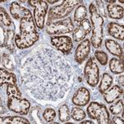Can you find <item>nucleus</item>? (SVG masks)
Wrapping results in <instances>:
<instances>
[{"label":"nucleus","mask_w":124,"mask_h":124,"mask_svg":"<svg viewBox=\"0 0 124 124\" xmlns=\"http://www.w3.org/2000/svg\"><path fill=\"white\" fill-rule=\"evenodd\" d=\"M87 113L92 119H96L100 124L109 123V113L103 104L97 102H91L87 108Z\"/></svg>","instance_id":"6"},{"label":"nucleus","mask_w":124,"mask_h":124,"mask_svg":"<svg viewBox=\"0 0 124 124\" xmlns=\"http://www.w3.org/2000/svg\"><path fill=\"white\" fill-rule=\"evenodd\" d=\"M39 35L36 29L32 15H29L27 17L21 20L20 23V32L16 35L15 43L19 49L28 48L37 41Z\"/></svg>","instance_id":"2"},{"label":"nucleus","mask_w":124,"mask_h":124,"mask_svg":"<svg viewBox=\"0 0 124 124\" xmlns=\"http://www.w3.org/2000/svg\"><path fill=\"white\" fill-rule=\"evenodd\" d=\"M90 41L89 39H85L79 43L75 54V60L78 64H82L89 56L90 52Z\"/></svg>","instance_id":"12"},{"label":"nucleus","mask_w":124,"mask_h":124,"mask_svg":"<svg viewBox=\"0 0 124 124\" xmlns=\"http://www.w3.org/2000/svg\"><path fill=\"white\" fill-rule=\"evenodd\" d=\"M107 11L109 17L113 19H122L123 17L124 9L122 6L115 4H108L107 6Z\"/></svg>","instance_id":"19"},{"label":"nucleus","mask_w":124,"mask_h":124,"mask_svg":"<svg viewBox=\"0 0 124 124\" xmlns=\"http://www.w3.org/2000/svg\"><path fill=\"white\" fill-rule=\"evenodd\" d=\"M119 2H120V3H124V1H123V0H119Z\"/></svg>","instance_id":"38"},{"label":"nucleus","mask_w":124,"mask_h":124,"mask_svg":"<svg viewBox=\"0 0 124 124\" xmlns=\"http://www.w3.org/2000/svg\"><path fill=\"white\" fill-rule=\"evenodd\" d=\"M10 13L17 20H22L31 14L29 9L21 6L17 2H13L10 4Z\"/></svg>","instance_id":"14"},{"label":"nucleus","mask_w":124,"mask_h":124,"mask_svg":"<svg viewBox=\"0 0 124 124\" xmlns=\"http://www.w3.org/2000/svg\"><path fill=\"white\" fill-rule=\"evenodd\" d=\"M109 110L113 115H119L123 113V101L122 99L115 102L109 107Z\"/></svg>","instance_id":"26"},{"label":"nucleus","mask_w":124,"mask_h":124,"mask_svg":"<svg viewBox=\"0 0 124 124\" xmlns=\"http://www.w3.org/2000/svg\"><path fill=\"white\" fill-rule=\"evenodd\" d=\"M113 77L108 73H104L102 76V79L100 82V85H99V92L103 93V92L108 89L113 85Z\"/></svg>","instance_id":"22"},{"label":"nucleus","mask_w":124,"mask_h":124,"mask_svg":"<svg viewBox=\"0 0 124 124\" xmlns=\"http://www.w3.org/2000/svg\"><path fill=\"white\" fill-rule=\"evenodd\" d=\"M48 3H51V4H53V3H57V2H59V0H55V1H51V0H48Z\"/></svg>","instance_id":"37"},{"label":"nucleus","mask_w":124,"mask_h":124,"mask_svg":"<svg viewBox=\"0 0 124 124\" xmlns=\"http://www.w3.org/2000/svg\"><path fill=\"white\" fill-rule=\"evenodd\" d=\"M92 31V25L89 19H85L78 25V27L73 31V39L75 42L81 41L85 39L88 34Z\"/></svg>","instance_id":"11"},{"label":"nucleus","mask_w":124,"mask_h":124,"mask_svg":"<svg viewBox=\"0 0 124 124\" xmlns=\"http://www.w3.org/2000/svg\"><path fill=\"white\" fill-rule=\"evenodd\" d=\"M16 83H17V79H16L14 74L10 73L3 68L0 69V85H1V87H3V85L5 84L16 85Z\"/></svg>","instance_id":"20"},{"label":"nucleus","mask_w":124,"mask_h":124,"mask_svg":"<svg viewBox=\"0 0 124 124\" xmlns=\"http://www.w3.org/2000/svg\"><path fill=\"white\" fill-rule=\"evenodd\" d=\"M30 102L25 99L17 97H8V108L9 110L19 113L21 115H27L29 113Z\"/></svg>","instance_id":"9"},{"label":"nucleus","mask_w":124,"mask_h":124,"mask_svg":"<svg viewBox=\"0 0 124 124\" xmlns=\"http://www.w3.org/2000/svg\"><path fill=\"white\" fill-rule=\"evenodd\" d=\"M0 21H1V23L3 25L7 26V27H8L12 24V21L9 15L8 14V13L3 8H0Z\"/></svg>","instance_id":"31"},{"label":"nucleus","mask_w":124,"mask_h":124,"mask_svg":"<svg viewBox=\"0 0 124 124\" xmlns=\"http://www.w3.org/2000/svg\"><path fill=\"white\" fill-rule=\"evenodd\" d=\"M31 54L22 67V85L38 99L55 101L65 96L70 87L71 67L69 61L51 48L41 47Z\"/></svg>","instance_id":"1"},{"label":"nucleus","mask_w":124,"mask_h":124,"mask_svg":"<svg viewBox=\"0 0 124 124\" xmlns=\"http://www.w3.org/2000/svg\"><path fill=\"white\" fill-rule=\"evenodd\" d=\"M59 118L61 122H68L70 119V113L69 108L66 104L62 105L59 109Z\"/></svg>","instance_id":"25"},{"label":"nucleus","mask_w":124,"mask_h":124,"mask_svg":"<svg viewBox=\"0 0 124 124\" xmlns=\"http://www.w3.org/2000/svg\"><path fill=\"white\" fill-rule=\"evenodd\" d=\"M90 13L91 25L93 26L90 43L95 49L100 48L103 37V18L98 13L94 3H91L89 8Z\"/></svg>","instance_id":"3"},{"label":"nucleus","mask_w":124,"mask_h":124,"mask_svg":"<svg viewBox=\"0 0 124 124\" xmlns=\"http://www.w3.org/2000/svg\"><path fill=\"white\" fill-rule=\"evenodd\" d=\"M84 75L88 85L91 87H95L99 82V70L95 58L91 56L87 61L84 70Z\"/></svg>","instance_id":"8"},{"label":"nucleus","mask_w":124,"mask_h":124,"mask_svg":"<svg viewBox=\"0 0 124 124\" xmlns=\"http://www.w3.org/2000/svg\"><path fill=\"white\" fill-rule=\"evenodd\" d=\"M96 9H97V12L99 15L101 16H104V17H107V14H106L105 11H104V5H103V2L102 1H96Z\"/></svg>","instance_id":"33"},{"label":"nucleus","mask_w":124,"mask_h":124,"mask_svg":"<svg viewBox=\"0 0 124 124\" xmlns=\"http://www.w3.org/2000/svg\"><path fill=\"white\" fill-rule=\"evenodd\" d=\"M7 94L8 97H17L22 98V92L19 90V89L17 87L16 85L13 84H8L7 86Z\"/></svg>","instance_id":"27"},{"label":"nucleus","mask_w":124,"mask_h":124,"mask_svg":"<svg viewBox=\"0 0 124 124\" xmlns=\"http://www.w3.org/2000/svg\"><path fill=\"white\" fill-rule=\"evenodd\" d=\"M108 31L113 37L123 41L124 40V27L116 23H109L108 25Z\"/></svg>","instance_id":"18"},{"label":"nucleus","mask_w":124,"mask_h":124,"mask_svg":"<svg viewBox=\"0 0 124 124\" xmlns=\"http://www.w3.org/2000/svg\"><path fill=\"white\" fill-rule=\"evenodd\" d=\"M71 117L75 121H82L83 119L85 118L86 117V113L83 109L80 108H74L71 110Z\"/></svg>","instance_id":"28"},{"label":"nucleus","mask_w":124,"mask_h":124,"mask_svg":"<svg viewBox=\"0 0 124 124\" xmlns=\"http://www.w3.org/2000/svg\"><path fill=\"white\" fill-rule=\"evenodd\" d=\"M109 69L115 75H119L123 72V61L117 58H112L109 61Z\"/></svg>","instance_id":"21"},{"label":"nucleus","mask_w":124,"mask_h":124,"mask_svg":"<svg viewBox=\"0 0 124 124\" xmlns=\"http://www.w3.org/2000/svg\"><path fill=\"white\" fill-rule=\"evenodd\" d=\"M2 62H3V65L6 69L9 70H14V65H13V62L12 61L11 58L8 55L4 54L2 57Z\"/></svg>","instance_id":"32"},{"label":"nucleus","mask_w":124,"mask_h":124,"mask_svg":"<svg viewBox=\"0 0 124 124\" xmlns=\"http://www.w3.org/2000/svg\"><path fill=\"white\" fill-rule=\"evenodd\" d=\"M123 89L118 85H114L111 89L109 88L108 89L104 91L102 94L103 95V98L108 103H111L118 99L120 96L123 95Z\"/></svg>","instance_id":"15"},{"label":"nucleus","mask_w":124,"mask_h":124,"mask_svg":"<svg viewBox=\"0 0 124 124\" xmlns=\"http://www.w3.org/2000/svg\"><path fill=\"white\" fill-rule=\"evenodd\" d=\"M118 83L119 85H121L122 86H123L124 83H123V75H120L118 78Z\"/></svg>","instance_id":"35"},{"label":"nucleus","mask_w":124,"mask_h":124,"mask_svg":"<svg viewBox=\"0 0 124 124\" xmlns=\"http://www.w3.org/2000/svg\"><path fill=\"white\" fill-rule=\"evenodd\" d=\"M94 58L97 59L102 65H106L108 62V56L103 51H96L94 52Z\"/></svg>","instance_id":"30"},{"label":"nucleus","mask_w":124,"mask_h":124,"mask_svg":"<svg viewBox=\"0 0 124 124\" xmlns=\"http://www.w3.org/2000/svg\"><path fill=\"white\" fill-rule=\"evenodd\" d=\"M1 123H10V124H29L30 122L27 119L21 117H2Z\"/></svg>","instance_id":"23"},{"label":"nucleus","mask_w":124,"mask_h":124,"mask_svg":"<svg viewBox=\"0 0 124 124\" xmlns=\"http://www.w3.org/2000/svg\"><path fill=\"white\" fill-rule=\"evenodd\" d=\"M113 123L123 124V117H119V116L114 115V117H113Z\"/></svg>","instance_id":"34"},{"label":"nucleus","mask_w":124,"mask_h":124,"mask_svg":"<svg viewBox=\"0 0 124 124\" xmlns=\"http://www.w3.org/2000/svg\"><path fill=\"white\" fill-rule=\"evenodd\" d=\"M51 43L61 51L63 54L68 55L71 52L72 48H73V43L72 40L68 36H58V37H51Z\"/></svg>","instance_id":"10"},{"label":"nucleus","mask_w":124,"mask_h":124,"mask_svg":"<svg viewBox=\"0 0 124 124\" xmlns=\"http://www.w3.org/2000/svg\"><path fill=\"white\" fill-rule=\"evenodd\" d=\"M87 13H88V11L85 6H83V5L79 6V7L75 9V15H74L75 22L79 25L83 20L85 19L86 16H87Z\"/></svg>","instance_id":"24"},{"label":"nucleus","mask_w":124,"mask_h":124,"mask_svg":"<svg viewBox=\"0 0 124 124\" xmlns=\"http://www.w3.org/2000/svg\"><path fill=\"white\" fill-rule=\"evenodd\" d=\"M42 117L45 119L46 122L47 123H51L54 119L56 117V113H55V110L51 108H48L44 110L43 113H42Z\"/></svg>","instance_id":"29"},{"label":"nucleus","mask_w":124,"mask_h":124,"mask_svg":"<svg viewBox=\"0 0 124 124\" xmlns=\"http://www.w3.org/2000/svg\"><path fill=\"white\" fill-rule=\"evenodd\" d=\"M81 123H86V124H88V123H89V124H93V122H91V121H89V120H86V121H84V122H81Z\"/></svg>","instance_id":"36"},{"label":"nucleus","mask_w":124,"mask_h":124,"mask_svg":"<svg viewBox=\"0 0 124 124\" xmlns=\"http://www.w3.org/2000/svg\"><path fill=\"white\" fill-rule=\"evenodd\" d=\"M31 6L34 8V18L36 25L39 29H43L45 17L48 11V4L43 0H29L27 1Z\"/></svg>","instance_id":"7"},{"label":"nucleus","mask_w":124,"mask_h":124,"mask_svg":"<svg viewBox=\"0 0 124 124\" xmlns=\"http://www.w3.org/2000/svg\"><path fill=\"white\" fill-rule=\"evenodd\" d=\"M46 30L49 35H62L73 32L75 30V26L72 19L69 17L61 21H47Z\"/></svg>","instance_id":"5"},{"label":"nucleus","mask_w":124,"mask_h":124,"mask_svg":"<svg viewBox=\"0 0 124 124\" xmlns=\"http://www.w3.org/2000/svg\"><path fill=\"white\" fill-rule=\"evenodd\" d=\"M3 43L1 45L2 47H6L8 51H13L15 49V32L13 29L3 30Z\"/></svg>","instance_id":"16"},{"label":"nucleus","mask_w":124,"mask_h":124,"mask_svg":"<svg viewBox=\"0 0 124 124\" xmlns=\"http://www.w3.org/2000/svg\"><path fill=\"white\" fill-rule=\"evenodd\" d=\"M83 3L81 0H65L61 4L53 7L49 10L48 21L61 19L66 17L75 8V7L79 3Z\"/></svg>","instance_id":"4"},{"label":"nucleus","mask_w":124,"mask_h":124,"mask_svg":"<svg viewBox=\"0 0 124 124\" xmlns=\"http://www.w3.org/2000/svg\"><path fill=\"white\" fill-rule=\"evenodd\" d=\"M90 100V93L86 88H79L72 98V102L77 106H85Z\"/></svg>","instance_id":"13"},{"label":"nucleus","mask_w":124,"mask_h":124,"mask_svg":"<svg viewBox=\"0 0 124 124\" xmlns=\"http://www.w3.org/2000/svg\"><path fill=\"white\" fill-rule=\"evenodd\" d=\"M105 46L107 50L112 55L121 58V61H123V50L121 46L117 41L113 40L108 39L105 41Z\"/></svg>","instance_id":"17"}]
</instances>
